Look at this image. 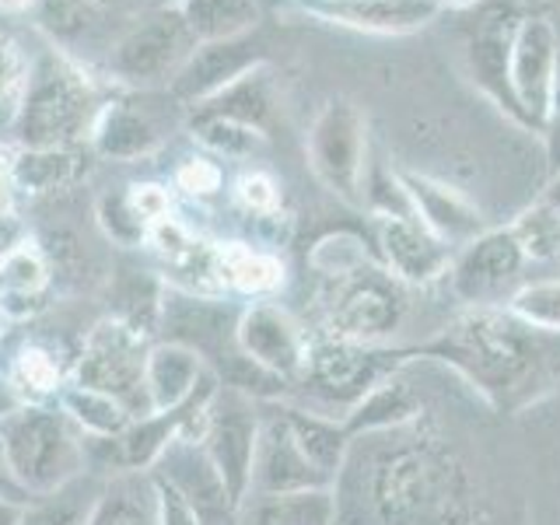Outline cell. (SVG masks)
<instances>
[{"mask_svg": "<svg viewBox=\"0 0 560 525\" xmlns=\"http://www.w3.org/2000/svg\"><path fill=\"white\" fill-rule=\"evenodd\" d=\"M238 525H337V494L332 487L249 494L238 508Z\"/></svg>", "mask_w": 560, "mask_h": 525, "instance_id": "obj_24", "label": "cell"}, {"mask_svg": "<svg viewBox=\"0 0 560 525\" xmlns=\"http://www.w3.org/2000/svg\"><path fill=\"white\" fill-rule=\"evenodd\" d=\"M512 235L522 245L525 259H560V214L547 203L522 210L512 224Z\"/></svg>", "mask_w": 560, "mask_h": 525, "instance_id": "obj_38", "label": "cell"}, {"mask_svg": "<svg viewBox=\"0 0 560 525\" xmlns=\"http://www.w3.org/2000/svg\"><path fill=\"white\" fill-rule=\"evenodd\" d=\"M18 407H22V396H18L8 382H0V420H4L8 413H14Z\"/></svg>", "mask_w": 560, "mask_h": 525, "instance_id": "obj_50", "label": "cell"}, {"mask_svg": "<svg viewBox=\"0 0 560 525\" xmlns=\"http://www.w3.org/2000/svg\"><path fill=\"white\" fill-rule=\"evenodd\" d=\"M280 417L288 420L294 442H298V448L308 455V463L319 472H326L332 483H337L340 469L347 463L350 442H354V438L347 434L343 420L305 410V407H280Z\"/></svg>", "mask_w": 560, "mask_h": 525, "instance_id": "obj_26", "label": "cell"}, {"mask_svg": "<svg viewBox=\"0 0 560 525\" xmlns=\"http://www.w3.org/2000/svg\"><path fill=\"white\" fill-rule=\"evenodd\" d=\"M0 442H4L14 480L28 490L32 501L57 494L84 469V448L70 428V417L57 410L22 402L0 420Z\"/></svg>", "mask_w": 560, "mask_h": 525, "instance_id": "obj_4", "label": "cell"}, {"mask_svg": "<svg viewBox=\"0 0 560 525\" xmlns=\"http://www.w3.org/2000/svg\"><path fill=\"white\" fill-rule=\"evenodd\" d=\"M28 504H14V501H0V525H22Z\"/></svg>", "mask_w": 560, "mask_h": 525, "instance_id": "obj_51", "label": "cell"}, {"mask_svg": "<svg viewBox=\"0 0 560 525\" xmlns=\"http://www.w3.org/2000/svg\"><path fill=\"white\" fill-rule=\"evenodd\" d=\"M8 186H11V168L0 165V214H4V207H8Z\"/></svg>", "mask_w": 560, "mask_h": 525, "instance_id": "obj_53", "label": "cell"}, {"mask_svg": "<svg viewBox=\"0 0 560 525\" xmlns=\"http://www.w3.org/2000/svg\"><path fill=\"white\" fill-rule=\"evenodd\" d=\"M162 326H165V337L168 343H183L189 350L214 364H224L228 358L238 350L235 340V326H238V315L221 305V302H210V298L200 294H186V291H162Z\"/></svg>", "mask_w": 560, "mask_h": 525, "instance_id": "obj_15", "label": "cell"}, {"mask_svg": "<svg viewBox=\"0 0 560 525\" xmlns=\"http://www.w3.org/2000/svg\"><path fill=\"white\" fill-rule=\"evenodd\" d=\"M305 11L358 32L407 35L431 25L442 4H434V0H312Z\"/></svg>", "mask_w": 560, "mask_h": 525, "instance_id": "obj_21", "label": "cell"}, {"mask_svg": "<svg viewBox=\"0 0 560 525\" xmlns=\"http://www.w3.org/2000/svg\"><path fill=\"white\" fill-rule=\"evenodd\" d=\"M35 22L52 43L74 46L98 25L95 0H35Z\"/></svg>", "mask_w": 560, "mask_h": 525, "instance_id": "obj_36", "label": "cell"}, {"mask_svg": "<svg viewBox=\"0 0 560 525\" xmlns=\"http://www.w3.org/2000/svg\"><path fill=\"white\" fill-rule=\"evenodd\" d=\"M179 186L189 192H214L221 186V168L214 162H203V158H192L179 168Z\"/></svg>", "mask_w": 560, "mask_h": 525, "instance_id": "obj_47", "label": "cell"}, {"mask_svg": "<svg viewBox=\"0 0 560 525\" xmlns=\"http://www.w3.org/2000/svg\"><path fill=\"white\" fill-rule=\"evenodd\" d=\"M179 14L200 46L249 35L259 22V4L256 0H183Z\"/></svg>", "mask_w": 560, "mask_h": 525, "instance_id": "obj_29", "label": "cell"}, {"mask_svg": "<svg viewBox=\"0 0 560 525\" xmlns=\"http://www.w3.org/2000/svg\"><path fill=\"white\" fill-rule=\"evenodd\" d=\"M547 144L553 168H560V28H557V74H553V95H550V119H547Z\"/></svg>", "mask_w": 560, "mask_h": 525, "instance_id": "obj_48", "label": "cell"}, {"mask_svg": "<svg viewBox=\"0 0 560 525\" xmlns=\"http://www.w3.org/2000/svg\"><path fill=\"white\" fill-rule=\"evenodd\" d=\"M148 354L151 350L144 347V332L122 319H102L84 340L74 385L113 396L133 417H144L151 413L144 385Z\"/></svg>", "mask_w": 560, "mask_h": 525, "instance_id": "obj_7", "label": "cell"}, {"mask_svg": "<svg viewBox=\"0 0 560 525\" xmlns=\"http://www.w3.org/2000/svg\"><path fill=\"white\" fill-rule=\"evenodd\" d=\"M557 74V25L542 14L522 18L512 32V52H508V84L518 105L522 127L533 133H547L550 95Z\"/></svg>", "mask_w": 560, "mask_h": 525, "instance_id": "obj_11", "label": "cell"}, {"mask_svg": "<svg viewBox=\"0 0 560 525\" xmlns=\"http://www.w3.org/2000/svg\"><path fill=\"white\" fill-rule=\"evenodd\" d=\"M259 424H262V417L256 413L253 399L235 389H224V393L218 389V396L210 399L207 417H203L200 442L210 455V463L218 466L228 494H232V501L238 508L245 498H249Z\"/></svg>", "mask_w": 560, "mask_h": 525, "instance_id": "obj_10", "label": "cell"}, {"mask_svg": "<svg viewBox=\"0 0 560 525\" xmlns=\"http://www.w3.org/2000/svg\"><path fill=\"white\" fill-rule=\"evenodd\" d=\"M25 70L22 63H18L14 49L0 43V105H8V109L14 113L18 102H22V92H25Z\"/></svg>", "mask_w": 560, "mask_h": 525, "instance_id": "obj_43", "label": "cell"}, {"mask_svg": "<svg viewBox=\"0 0 560 525\" xmlns=\"http://www.w3.org/2000/svg\"><path fill=\"white\" fill-rule=\"evenodd\" d=\"M238 197L242 203L256 210V214H273L277 210V186L273 179H267V175H245V179L238 183Z\"/></svg>", "mask_w": 560, "mask_h": 525, "instance_id": "obj_45", "label": "cell"}, {"mask_svg": "<svg viewBox=\"0 0 560 525\" xmlns=\"http://www.w3.org/2000/svg\"><path fill=\"white\" fill-rule=\"evenodd\" d=\"M329 337L354 340L368 347H385L402 329L410 315V291L378 262L329 277L323 291Z\"/></svg>", "mask_w": 560, "mask_h": 525, "instance_id": "obj_5", "label": "cell"}, {"mask_svg": "<svg viewBox=\"0 0 560 525\" xmlns=\"http://www.w3.org/2000/svg\"><path fill=\"white\" fill-rule=\"evenodd\" d=\"M22 378L32 385V389H57V382H60V372H57V364H52V358L46 354V350H25L22 354Z\"/></svg>", "mask_w": 560, "mask_h": 525, "instance_id": "obj_46", "label": "cell"}, {"mask_svg": "<svg viewBox=\"0 0 560 525\" xmlns=\"http://www.w3.org/2000/svg\"><path fill=\"white\" fill-rule=\"evenodd\" d=\"M508 52H512V32L490 25L483 28L469 46V67L472 78L483 88V95H490L498 102V109H504L508 116H518V105L512 98V84H508Z\"/></svg>", "mask_w": 560, "mask_h": 525, "instance_id": "obj_30", "label": "cell"}, {"mask_svg": "<svg viewBox=\"0 0 560 525\" xmlns=\"http://www.w3.org/2000/svg\"><path fill=\"white\" fill-rule=\"evenodd\" d=\"M78 175V154L70 148H46V151H18L11 162V183L28 192H52L67 186Z\"/></svg>", "mask_w": 560, "mask_h": 525, "instance_id": "obj_33", "label": "cell"}, {"mask_svg": "<svg viewBox=\"0 0 560 525\" xmlns=\"http://www.w3.org/2000/svg\"><path fill=\"white\" fill-rule=\"evenodd\" d=\"M95 4H102V0H95Z\"/></svg>", "mask_w": 560, "mask_h": 525, "instance_id": "obj_56", "label": "cell"}, {"mask_svg": "<svg viewBox=\"0 0 560 525\" xmlns=\"http://www.w3.org/2000/svg\"><path fill=\"white\" fill-rule=\"evenodd\" d=\"M337 525H472L477 490L438 438H399L382 448L350 442L337 483Z\"/></svg>", "mask_w": 560, "mask_h": 525, "instance_id": "obj_1", "label": "cell"}, {"mask_svg": "<svg viewBox=\"0 0 560 525\" xmlns=\"http://www.w3.org/2000/svg\"><path fill=\"white\" fill-rule=\"evenodd\" d=\"M262 60V49L253 35H238V39L221 43H200L189 52V60L179 67V74L168 81V95L179 105H203L235 84L242 74L256 70Z\"/></svg>", "mask_w": 560, "mask_h": 525, "instance_id": "obj_16", "label": "cell"}, {"mask_svg": "<svg viewBox=\"0 0 560 525\" xmlns=\"http://www.w3.org/2000/svg\"><path fill=\"white\" fill-rule=\"evenodd\" d=\"M417 417H420V396L399 375H389L343 417V428L350 438L389 434L410 428Z\"/></svg>", "mask_w": 560, "mask_h": 525, "instance_id": "obj_25", "label": "cell"}, {"mask_svg": "<svg viewBox=\"0 0 560 525\" xmlns=\"http://www.w3.org/2000/svg\"><path fill=\"white\" fill-rule=\"evenodd\" d=\"M98 490L102 487H95L92 480H70L57 494L35 498V504L25 508L22 525H88Z\"/></svg>", "mask_w": 560, "mask_h": 525, "instance_id": "obj_34", "label": "cell"}, {"mask_svg": "<svg viewBox=\"0 0 560 525\" xmlns=\"http://www.w3.org/2000/svg\"><path fill=\"white\" fill-rule=\"evenodd\" d=\"M127 197H130V207L137 210V218L144 221L148 228L168 218V192L162 186H154V183L133 186Z\"/></svg>", "mask_w": 560, "mask_h": 525, "instance_id": "obj_44", "label": "cell"}, {"mask_svg": "<svg viewBox=\"0 0 560 525\" xmlns=\"http://www.w3.org/2000/svg\"><path fill=\"white\" fill-rule=\"evenodd\" d=\"M95 148L105 158H119V162H130V158H144L165 140V119L158 116L151 105L140 102H116L105 105L95 122Z\"/></svg>", "mask_w": 560, "mask_h": 525, "instance_id": "obj_22", "label": "cell"}, {"mask_svg": "<svg viewBox=\"0 0 560 525\" xmlns=\"http://www.w3.org/2000/svg\"><path fill=\"white\" fill-rule=\"evenodd\" d=\"M235 340L245 358H253L259 368H267L277 378L298 382L308 361V337L298 319L280 305L259 302L238 315Z\"/></svg>", "mask_w": 560, "mask_h": 525, "instance_id": "obj_14", "label": "cell"}, {"mask_svg": "<svg viewBox=\"0 0 560 525\" xmlns=\"http://www.w3.org/2000/svg\"><path fill=\"white\" fill-rule=\"evenodd\" d=\"M151 242H154L158 256L165 259V270L172 277L175 291L214 298L218 291L228 288L218 245H210L203 238H192L183 224H175L168 218L151 224Z\"/></svg>", "mask_w": 560, "mask_h": 525, "instance_id": "obj_20", "label": "cell"}, {"mask_svg": "<svg viewBox=\"0 0 560 525\" xmlns=\"http://www.w3.org/2000/svg\"><path fill=\"white\" fill-rule=\"evenodd\" d=\"M98 109L92 84L60 57H43L28 70L22 102L14 109V137L25 151L70 148L95 130Z\"/></svg>", "mask_w": 560, "mask_h": 525, "instance_id": "obj_3", "label": "cell"}, {"mask_svg": "<svg viewBox=\"0 0 560 525\" xmlns=\"http://www.w3.org/2000/svg\"><path fill=\"white\" fill-rule=\"evenodd\" d=\"M402 361H407L402 347L393 350V347H368L354 340L326 337L308 347V361L298 385L319 402L315 413L343 420L378 382L396 375V368Z\"/></svg>", "mask_w": 560, "mask_h": 525, "instance_id": "obj_6", "label": "cell"}, {"mask_svg": "<svg viewBox=\"0 0 560 525\" xmlns=\"http://www.w3.org/2000/svg\"><path fill=\"white\" fill-rule=\"evenodd\" d=\"M207 375V364L197 350H189L183 343H158L148 354V372H144V385H148V402L151 410H172L186 402L192 393H197L200 378Z\"/></svg>", "mask_w": 560, "mask_h": 525, "instance_id": "obj_23", "label": "cell"}, {"mask_svg": "<svg viewBox=\"0 0 560 525\" xmlns=\"http://www.w3.org/2000/svg\"><path fill=\"white\" fill-rule=\"evenodd\" d=\"M60 402H63V413L70 417V424L84 428L95 438H122L127 428L133 424V413L122 407L119 399L95 393V389H84V385H70V389H63Z\"/></svg>", "mask_w": 560, "mask_h": 525, "instance_id": "obj_32", "label": "cell"}, {"mask_svg": "<svg viewBox=\"0 0 560 525\" xmlns=\"http://www.w3.org/2000/svg\"><path fill=\"white\" fill-rule=\"evenodd\" d=\"M151 480H154V498H158V525H203L197 508H192L172 483H165L162 477H151Z\"/></svg>", "mask_w": 560, "mask_h": 525, "instance_id": "obj_42", "label": "cell"}, {"mask_svg": "<svg viewBox=\"0 0 560 525\" xmlns=\"http://www.w3.org/2000/svg\"><path fill=\"white\" fill-rule=\"evenodd\" d=\"M434 4H442V8H469V4H477V0H434Z\"/></svg>", "mask_w": 560, "mask_h": 525, "instance_id": "obj_55", "label": "cell"}, {"mask_svg": "<svg viewBox=\"0 0 560 525\" xmlns=\"http://www.w3.org/2000/svg\"><path fill=\"white\" fill-rule=\"evenodd\" d=\"M88 525H158L154 480L137 469H127L109 483H102Z\"/></svg>", "mask_w": 560, "mask_h": 525, "instance_id": "obj_27", "label": "cell"}, {"mask_svg": "<svg viewBox=\"0 0 560 525\" xmlns=\"http://www.w3.org/2000/svg\"><path fill=\"white\" fill-rule=\"evenodd\" d=\"M270 105H273V98H270L267 70L256 67V70H249V74H242L235 84H228L224 92H218L214 98H207L197 116L235 119V122H245V127L262 130L270 119Z\"/></svg>", "mask_w": 560, "mask_h": 525, "instance_id": "obj_31", "label": "cell"}, {"mask_svg": "<svg viewBox=\"0 0 560 525\" xmlns=\"http://www.w3.org/2000/svg\"><path fill=\"white\" fill-rule=\"evenodd\" d=\"M522 323H529L550 337H560V277L557 280H536V284H522L504 305Z\"/></svg>", "mask_w": 560, "mask_h": 525, "instance_id": "obj_37", "label": "cell"}, {"mask_svg": "<svg viewBox=\"0 0 560 525\" xmlns=\"http://www.w3.org/2000/svg\"><path fill=\"white\" fill-rule=\"evenodd\" d=\"M192 49H197V39H192L186 18L179 8H168L140 18L137 25L122 32L109 52V67L116 78L130 84H158L179 74Z\"/></svg>", "mask_w": 560, "mask_h": 525, "instance_id": "obj_9", "label": "cell"}, {"mask_svg": "<svg viewBox=\"0 0 560 525\" xmlns=\"http://www.w3.org/2000/svg\"><path fill=\"white\" fill-rule=\"evenodd\" d=\"M197 137L210 151L238 158V154H253L262 144V130L245 127L235 119H218V116H197Z\"/></svg>", "mask_w": 560, "mask_h": 525, "instance_id": "obj_39", "label": "cell"}, {"mask_svg": "<svg viewBox=\"0 0 560 525\" xmlns=\"http://www.w3.org/2000/svg\"><path fill=\"white\" fill-rule=\"evenodd\" d=\"M402 354L452 368L501 413H518L560 385V337L501 305L466 308L431 340L402 347Z\"/></svg>", "mask_w": 560, "mask_h": 525, "instance_id": "obj_2", "label": "cell"}, {"mask_svg": "<svg viewBox=\"0 0 560 525\" xmlns=\"http://www.w3.org/2000/svg\"><path fill=\"white\" fill-rule=\"evenodd\" d=\"M46 284L49 273L43 256L28 249V245L11 249L0 259V312L11 315V319H25L43 305Z\"/></svg>", "mask_w": 560, "mask_h": 525, "instance_id": "obj_28", "label": "cell"}, {"mask_svg": "<svg viewBox=\"0 0 560 525\" xmlns=\"http://www.w3.org/2000/svg\"><path fill=\"white\" fill-rule=\"evenodd\" d=\"M32 4H35V0H0V8H4V11H25Z\"/></svg>", "mask_w": 560, "mask_h": 525, "instance_id": "obj_54", "label": "cell"}, {"mask_svg": "<svg viewBox=\"0 0 560 525\" xmlns=\"http://www.w3.org/2000/svg\"><path fill=\"white\" fill-rule=\"evenodd\" d=\"M399 186L407 192L413 218L424 224L434 238H442L448 249L452 245H469L472 238H480L487 232L477 203L455 186L434 183L428 175H417V172H399Z\"/></svg>", "mask_w": 560, "mask_h": 525, "instance_id": "obj_19", "label": "cell"}, {"mask_svg": "<svg viewBox=\"0 0 560 525\" xmlns=\"http://www.w3.org/2000/svg\"><path fill=\"white\" fill-rule=\"evenodd\" d=\"M542 203H547V207H553L557 214H560V172L553 175V183L547 186V197H542Z\"/></svg>", "mask_w": 560, "mask_h": 525, "instance_id": "obj_52", "label": "cell"}, {"mask_svg": "<svg viewBox=\"0 0 560 525\" xmlns=\"http://www.w3.org/2000/svg\"><path fill=\"white\" fill-rule=\"evenodd\" d=\"M308 162L329 192L347 203L364 200L368 172V122L347 98H329L308 130Z\"/></svg>", "mask_w": 560, "mask_h": 525, "instance_id": "obj_8", "label": "cell"}, {"mask_svg": "<svg viewBox=\"0 0 560 525\" xmlns=\"http://www.w3.org/2000/svg\"><path fill=\"white\" fill-rule=\"evenodd\" d=\"M323 487H332V480L315 469L308 463V455L298 448L288 420L280 413L262 420L249 494H294V490H323Z\"/></svg>", "mask_w": 560, "mask_h": 525, "instance_id": "obj_18", "label": "cell"}, {"mask_svg": "<svg viewBox=\"0 0 560 525\" xmlns=\"http://www.w3.org/2000/svg\"><path fill=\"white\" fill-rule=\"evenodd\" d=\"M525 267V253L515 242L512 228H498V232H483L463 245L459 256H452L448 267V288L452 294L466 302L469 308L501 305L518 288V277Z\"/></svg>", "mask_w": 560, "mask_h": 525, "instance_id": "obj_12", "label": "cell"}, {"mask_svg": "<svg viewBox=\"0 0 560 525\" xmlns=\"http://www.w3.org/2000/svg\"><path fill=\"white\" fill-rule=\"evenodd\" d=\"M361 262H368V253H364L361 238H354V235H329L315 245V253H312V267L326 277L347 273V270L361 267Z\"/></svg>", "mask_w": 560, "mask_h": 525, "instance_id": "obj_40", "label": "cell"}, {"mask_svg": "<svg viewBox=\"0 0 560 525\" xmlns=\"http://www.w3.org/2000/svg\"><path fill=\"white\" fill-rule=\"evenodd\" d=\"M378 245L385 270L407 288H431L448 277L452 249L413 214H378Z\"/></svg>", "mask_w": 560, "mask_h": 525, "instance_id": "obj_17", "label": "cell"}, {"mask_svg": "<svg viewBox=\"0 0 560 525\" xmlns=\"http://www.w3.org/2000/svg\"><path fill=\"white\" fill-rule=\"evenodd\" d=\"M98 218L116 242H140L151 235V228L137 218V210L130 207V197H105L98 207Z\"/></svg>", "mask_w": 560, "mask_h": 525, "instance_id": "obj_41", "label": "cell"}, {"mask_svg": "<svg viewBox=\"0 0 560 525\" xmlns=\"http://www.w3.org/2000/svg\"><path fill=\"white\" fill-rule=\"evenodd\" d=\"M221 262H224V280L242 294H270L284 284V267L270 253L245 249V245H224Z\"/></svg>", "mask_w": 560, "mask_h": 525, "instance_id": "obj_35", "label": "cell"}, {"mask_svg": "<svg viewBox=\"0 0 560 525\" xmlns=\"http://www.w3.org/2000/svg\"><path fill=\"white\" fill-rule=\"evenodd\" d=\"M0 501H14V504H32L28 490L14 480V472L8 466V455H4V442H0Z\"/></svg>", "mask_w": 560, "mask_h": 525, "instance_id": "obj_49", "label": "cell"}, {"mask_svg": "<svg viewBox=\"0 0 560 525\" xmlns=\"http://www.w3.org/2000/svg\"><path fill=\"white\" fill-rule=\"evenodd\" d=\"M154 466H158L154 477H162L165 483L179 490V494L197 508L203 525H235L238 522V504L232 501V494H228L221 472L214 463H210L200 438L175 434L165 445V452L158 455Z\"/></svg>", "mask_w": 560, "mask_h": 525, "instance_id": "obj_13", "label": "cell"}]
</instances>
